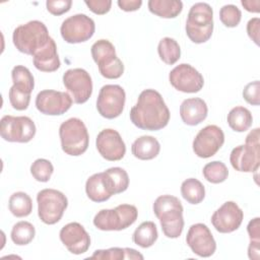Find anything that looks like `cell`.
Wrapping results in <instances>:
<instances>
[{"label":"cell","instance_id":"obj_1","mask_svg":"<svg viewBox=\"0 0 260 260\" xmlns=\"http://www.w3.org/2000/svg\"><path fill=\"white\" fill-rule=\"evenodd\" d=\"M130 120L139 129L157 131L170 121V111L161 94L151 88L140 92L137 103L130 110Z\"/></svg>","mask_w":260,"mask_h":260},{"label":"cell","instance_id":"obj_2","mask_svg":"<svg viewBox=\"0 0 260 260\" xmlns=\"http://www.w3.org/2000/svg\"><path fill=\"white\" fill-rule=\"evenodd\" d=\"M152 209L164 235L170 239L179 238L184 229L183 205L179 198L168 194L160 195L155 199Z\"/></svg>","mask_w":260,"mask_h":260},{"label":"cell","instance_id":"obj_3","mask_svg":"<svg viewBox=\"0 0 260 260\" xmlns=\"http://www.w3.org/2000/svg\"><path fill=\"white\" fill-rule=\"evenodd\" d=\"M50 39L47 26L40 20H30L25 24L18 25L12 35L15 48L19 52L31 56L44 48Z\"/></svg>","mask_w":260,"mask_h":260},{"label":"cell","instance_id":"obj_4","mask_svg":"<svg viewBox=\"0 0 260 260\" xmlns=\"http://www.w3.org/2000/svg\"><path fill=\"white\" fill-rule=\"evenodd\" d=\"M186 34L195 44L207 42L213 31V10L204 2H198L191 6L186 20Z\"/></svg>","mask_w":260,"mask_h":260},{"label":"cell","instance_id":"obj_5","mask_svg":"<svg viewBox=\"0 0 260 260\" xmlns=\"http://www.w3.org/2000/svg\"><path fill=\"white\" fill-rule=\"evenodd\" d=\"M260 129L255 128L246 136L245 144L235 147L230 154L232 167L238 172L253 173L260 165Z\"/></svg>","mask_w":260,"mask_h":260},{"label":"cell","instance_id":"obj_6","mask_svg":"<svg viewBox=\"0 0 260 260\" xmlns=\"http://www.w3.org/2000/svg\"><path fill=\"white\" fill-rule=\"evenodd\" d=\"M62 150L72 156L84 153L88 147L89 135L85 124L78 118H70L59 127Z\"/></svg>","mask_w":260,"mask_h":260},{"label":"cell","instance_id":"obj_7","mask_svg":"<svg viewBox=\"0 0 260 260\" xmlns=\"http://www.w3.org/2000/svg\"><path fill=\"white\" fill-rule=\"evenodd\" d=\"M138 216L132 204H120L113 209H102L93 217V224L101 231H122L132 225Z\"/></svg>","mask_w":260,"mask_h":260},{"label":"cell","instance_id":"obj_8","mask_svg":"<svg viewBox=\"0 0 260 260\" xmlns=\"http://www.w3.org/2000/svg\"><path fill=\"white\" fill-rule=\"evenodd\" d=\"M90 52L102 76L108 79H117L122 76L124 73V64L117 57L115 47L110 41H96L91 46Z\"/></svg>","mask_w":260,"mask_h":260},{"label":"cell","instance_id":"obj_9","mask_svg":"<svg viewBox=\"0 0 260 260\" xmlns=\"http://www.w3.org/2000/svg\"><path fill=\"white\" fill-rule=\"evenodd\" d=\"M38 214L46 224H55L63 216L68 206L67 197L56 189H43L37 195Z\"/></svg>","mask_w":260,"mask_h":260},{"label":"cell","instance_id":"obj_10","mask_svg":"<svg viewBox=\"0 0 260 260\" xmlns=\"http://www.w3.org/2000/svg\"><path fill=\"white\" fill-rule=\"evenodd\" d=\"M36 125L26 116L5 115L0 121V135L8 142H29L36 135Z\"/></svg>","mask_w":260,"mask_h":260},{"label":"cell","instance_id":"obj_11","mask_svg":"<svg viewBox=\"0 0 260 260\" xmlns=\"http://www.w3.org/2000/svg\"><path fill=\"white\" fill-rule=\"evenodd\" d=\"M126 93L122 86L118 84H106L99 92L96 100V110L106 119L119 117L125 106Z\"/></svg>","mask_w":260,"mask_h":260},{"label":"cell","instance_id":"obj_12","mask_svg":"<svg viewBox=\"0 0 260 260\" xmlns=\"http://www.w3.org/2000/svg\"><path fill=\"white\" fill-rule=\"evenodd\" d=\"M94 21L83 13L74 14L66 18L60 27L63 40L69 44H78L88 41L94 34Z\"/></svg>","mask_w":260,"mask_h":260},{"label":"cell","instance_id":"obj_13","mask_svg":"<svg viewBox=\"0 0 260 260\" xmlns=\"http://www.w3.org/2000/svg\"><path fill=\"white\" fill-rule=\"evenodd\" d=\"M63 83L75 104H84L92 93L91 77L82 68L68 69L63 74Z\"/></svg>","mask_w":260,"mask_h":260},{"label":"cell","instance_id":"obj_14","mask_svg":"<svg viewBox=\"0 0 260 260\" xmlns=\"http://www.w3.org/2000/svg\"><path fill=\"white\" fill-rule=\"evenodd\" d=\"M169 80L174 88L186 93L198 92L204 85V78L201 73L187 63L179 64L172 69Z\"/></svg>","mask_w":260,"mask_h":260},{"label":"cell","instance_id":"obj_15","mask_svg":"<svg viewBox=\"0 0 260 260\" xmlns=\"http://www.w3.org/2000/svg\"><path fill=\"white\" fill-rule=\"evenodd\" d=\"M224 134L216 125H207L202 128L193 140V151L198 157L208 158L213 156L223 145Z\"/></svg>","mask_w":260,"mask_h":260},{"label":"cell","instance_id":"obj_16","mask_svg":"<svg viewBox=\"0 0 260 260\" xmlns=\"http://www.w3.org/2000/svg\"><path fill=\"white\" fill-rule=\"evenodd\" d=\"M72 102V98L68 92L44 89L37 94L36 107L44 115L60 116L71 108Z\"/></svg>","mask_w":260,"mask_h":260},{"label":"cell","instance_id":"obj_17","mask_svg":"<svg viewBox=\"0 0 260 260\" xmlns=\"http://www.w3.org/2000/svg\"><path fill=\"white\" fill-rule=\"evenodd\" d=\"M186 243L192 252L199 257H210L216 250L215 240L204 223L192 224L186 236Z\"/></svg>","mask_w":260,"mask_h":260},{"label":"cell","instance_id":"obj_18","mask_svg":"<svg viewBox=\"0 0 260 260\" xmlns=\"http://www.w3.org/2000/svg\"><path fill=\"white\" fill-rule=\"evenodd\" d=\"M244 212L234 201L224 202L211 215L213 228L221 234L233 233L238 230L243 221Z\"/></svg>","mask_w":260,"mask_h":260},{"label":"cell","instance_id":"obj_19","mask_svg":"<svg viewBox=\"0 0 260 260\" xmlns=\"http://www.w3.org/2000/svg\"><path fill=\"white\" fill-rule=\"evenodd\" d=\"M95 146L102 157L110 161L120 160L126 153V145L120 133L110 128L104 129L98 134Z\"/></svg>","mask_w":260,"mask_h":260},{"label":"cell","instance_id":"obj_20","mask_svg":"<svg viewBox=\"0 0 260 260\" xmlns=\"http://www.w3.org/2000/svg\"><path fill=\"white\" fill-rule=\"evenodd\" d=\"M59 238L67 250L74 255L83 254L90 247V237L79 222H69L64 225Z\"/></svg>","mask_w":260,"mask_h":260},{"label":"cell","instance_id":"obj_21","mask_svg":"<svg viewBox=\"0 0 260 260\" xmlns=\"http://www.w3.org/2000/svg\"><path fill=\"white\" fill-rule=\"evenodd\" d=\"M207 105L200 98L186 99L180 106L181 119L189 126H196L203 122L207 117Z\"/></svg>","mask_w":260,"mask_h":260},{"label":"cell","instance_id":"obj_22","mask_svg":"<svg viewBox=\"0 0 260 260\" xmlns=\"http://www.w3.org/2000/svg\"><path fill=\"white\" fill-rule=\"evenodd\" d=\"M34 65L43 72H54L60 67V59L57 53V46L55 41L51 38L47 45L35 53Z\"/></svg>","mask_w":260,"mask_h":260},{"label":"cell","instance_id":"obj_23","mask_svg":"<svg viewBox=\"0 0 260 260\" xmlns=\"http://www.w3.org/2000/svg\"><path fill=\"white\" fill-rule=\"evenodd\" d=\"M160 150L158 140L149 135H143L134 140L131 146L132 154L141 160H149L157 156Z\"/></svg>","mask_w":260,"mask_h":260},{"label":"cell","instance_id":"obj_24","mask_svg":"<svg viewBox=\"0 0 260 260\" xmlns=\"http://www.w3.org/2000/svg\"><path fill=\"white\" fill-rule=\"evenodd\" d=\"M85 192L87 197L93 202H104L113 196L103 172L93 174L86 180Z\"/></svg>","mask_w":260,"mask_h":260},{"label":"cell","instance_id":"obj_25","mask_svg":"<svg viewBox=\"0 0 260 260\" xmlns=\"http://www.w3.org/2000/svg\"><path fill=\"white\" fill-rule=\"evenodd\" d=\"M147 6L152 14L162 18H175L183 9L180 0H149Z\"/></svg>","mask_w":260,"mask_h":260},{"label":"cell","instance_id":"obj_26","mask_svg":"<svg viewBox=\"0 0 260 260\" xmlns=\"http://www.w3.org/2000/svg\"><path fill=\"white\" fill-rule=\"evenodd\" d=\"M103 173L108 187L113 195L127 190L129 186V176L124 169L120 167H113Z\"/></svg>","mask_w":260,"mask_h":260},{"label":"cell","instance_id":"obj_27","mask_svg":"<svg viewBox=\"0 0 260 260\" xmlns=\"http://www.w3.org/2000/svg\"><path fill=\"white\" fill-rule=\"evenodd\" d=\"M226 121L231 129L236 132L247 131L253 123V117L251 112L242 106L233 108L226 117Z\"/></svg>","mask_w":260,"mask_h":260},{"label":"cell","instance_id":"obj_28","mask_svg":"<svg viewBox=\"0 0 260 260\" xmlns=\"http://www.w3.org/2000/svg\"><path fill=\"white\" fill-rule=\"evenodd\" d=\"M158 234L155 223L153 221H143L134 231L132 241L141 248H149L155 243Z\"/></svg>","mask_w":260,"mask_h":260},{"label":"cell","instance_id":"obj_29","mask_svg":"<svg viewBox=\"0 0 260 260\" xmlns=\"http://www.w3.org/2000/svg\"><path fill=\"white\" fill-rule=\"evenodd\" d=\"M89 258L90 259H111V260H122V259L142 260L144 257L135 249L114 247L107 250H95Z\"/></svg>","mask_w":260,"mask_h":260},{"label":"cell","instance_id":"obj_30","mask_svg":"<svg viewBox=\"0 0 260 260\" xmlns=\"http://www.w3.org/2000/svg\"><path fill=\"white\" fill-rule=\"evenodd\" d=\"M181 194L188 203L199 204L205 197V188L199 180L189 178L182 183Z\"/></svg>","mask_w":260,"mask_h":260},{"label":"cell","instance_id":"obj_31","mask_svg":"<svg viewBox=\"0 0 260 260\" xmlns=\"http://www.w3.org/2000/svg\"><path fill=\"white\" fill-rule=\"evenodd\" d=\"M9 211L16 217H25L32 211V201L24 192L13 193L8 201Z\"/></svg>","mask_w":260,"mask_h":260},{"label":"cell","instance_id":"obj_32","mask_svg":"<svg viewBox=\"0 0 260 260\" xmlns=\"http://www.w3.org/2000/svg\"><path fill=\"white\" fill-rule=\"evenodd\" d=\"M157 53L162 62L168 65L175 64L181 57V49L176 40L166 37L162 38L157 46Z\"/></svg>","mask_w":260,"mask_h":260},{"label":"cell","instance_id":"obj_33","mask_svg":"<svg viewBox=\"0 0 260 260\" xmlns=\"http://www.w3.org/2000/svg\"><path fill=\"white\" fill-rule=\"evenodd\" d=\"M11 78L13 85L21 91L31 93L35 87V79L30 71L22 66L16 65L13 67L11 71Z\"/></svg>","mask_w":260,"mask_h":260},{"label":"cell","instance_id":"obj_34","mask_svg":"<svg viewBox=\"0 0 260 260\" xmlns=\"http://www.w3.org/2000/svg\"><path fill=\"white\" fill-rule=\"evenodd\" d=\"M36 235L35 226L25 220L16 222L10 233L12 242L17 246H24L29 244Z\"/></svg>","mask_w":260,"mask_h":260},{"label":"cell","instance_id":"obj_35","mask_svg":"<svg viewBox=\"0 0 260 260\" xmlns=\"http://www.w3.org/2000/svg\"><path fill=\"white\" fill-rule=\"evenodd\" d=\"M202 174L209 183L219 184L228 179L229 170L223 162L219 160H214L206 164L203 167Z\"/></svg>","mask_w":260,"mask_h":260},{"label":"cell","instance_id":"obj_36","mask_svg":"<svg viewBox=\"0 0 260 260\" xmlns=\"http://www.w3.org/2000/svg\"><path fill=\"white\" fill-rule=\"evenodd\" d=\"M53 172L54 167L52 162L46 158H38L30 166V174L39 182H48Z\"/></svg>","mask_w":260,"mask_h":260},{"label":"cell","instance_id":"obj_37","mask_svg":"<svg viewBox=\"0 0 260 260\" xmlns=\"http://www.w3.org/2000/svg\"><path fill=\"white\" fill-rule=\"evenodd\" d=\"M242 18L241 10L233 4L224 5L219 10V19L226 27H236Z\"/></svg>","mask_w":260,"mask_h":260},{"label":"cell","instance_id":"obj_38","mask_svg":"<svg viewBox=\"0 0 260 260\" xmlns=\"http://www.w3.org/2000/svg\"><path fill=\"white\" fill-rule=\"evenodd\" d=\"M9 102L13 109L17 111H23L28 108L30 102V93L24 92L12 85L9 89Z\"/></svg>","mask_w":260,"mask_h":260},{"label":"cell","instance_id":"obj_39","mask_svg":"<svg viewBox=\"0 0 260 260\" xmlns=\"http://www.w3.org/2000/svg\"><path fill=\"white\" fill-rule=\"evenodd\" d=\"M243 98L248 104H250L252 106H259V104H260V82H259V80L249 82L244 87Z\"/></svg>","mask_w":260,"mask_h":260},{"label":"cell","instance_id":"obj_40","mask_svg":"<svg viewBox=\"0 0 260 260\" xmlns=\"http://www.w3.org/2000/svg\"><path fill=\"white\" fill-rule=\"evenodd\" d=\"M71 0H48L46 2L47 10L53 15H62L68 12L71 8Z\"/></svg>","mask_w":260,"mask_h":260},{"label":"cell","instance_id":"obj_41","mask_svg":"<svg viewBox=\"0 0 260 260\" xmlns=\"http://www.w3.org/2000/svg\"><path fill=\"white\" fill-rule=\"evenodd\" d=\"M91 12L98 15L106 14L110 11L112 6L111 0H89L84 2Z\"/></svg>","mask_w":260,"mask_h":260},{"label":"cell","instance_id":"obj_42","mask_svg":"<svg viewBox=\"0 0 260 260\" xmlns=\"http://www.w3.org/2000/svg\"><path fill=\"white\" fill-rule=\"evenodd\" d=\"M259 30H260V18H251L247 23V34L249 38L258 46L259 45Z\"/></svg>","mask_w":260,"mask_h":260},{"label":"cell","instance_id":"obj_43","mask_svg":"<svg viewBox=\"0 0 260 260\" xmlns=\"http://www.w3.org/2000/svg\"><path fill=\"white\" fill-rule=\"evenodd\" d=\"M247 232L250 241H260V218L255 217L249 221L247 225Z\"/></svg>","mask_w":260,"mask_h":260},{"label":"cell","instance_id":"obj_44","mask_svg":"<svg viewBox=\"0 0 260 260\" xmlns=\"http://www.w3.org/2000/svg\"><path fill=\"white\" fill-rule=\"evenodd\" d=\"M117 4L122 10L131 12V11L138 10L142 5V1L141 0H118Z\"/></svg>","mask_w":260,"mask_h":260},{"label":"cell","instance_id":"obj_45","mask_svg":"<svg viewBox=\"0 0 260 260\" xmlns=\"http://www.w3.org/2000/svg\"><path fill=\"white\" fill-rule=\"evenodd\" d=\"M260 241H250L248 247V256L252 260H259Z\"/></svg>","mask_w":260,"mask_h":260},{"label":"cell","instance_id":"obj_46","mask_svg":"<svg viewBox=\"0 0 260 260\" xmlns=\"http://www.w3.org/2000/svg\"><path fill=\"white\" fill-rule=\"evenodd\" d=\"M241 4L249 12L258 13L260 11V8H259L260 1L259 0H242Z\"/></svg>","mask_w":260,"mask_h":260}]
</instances>
